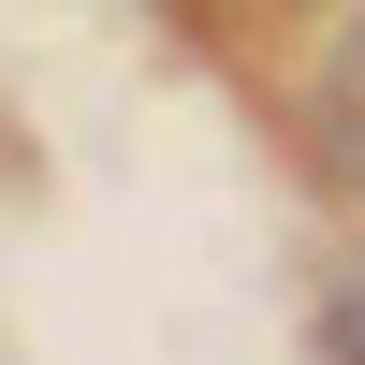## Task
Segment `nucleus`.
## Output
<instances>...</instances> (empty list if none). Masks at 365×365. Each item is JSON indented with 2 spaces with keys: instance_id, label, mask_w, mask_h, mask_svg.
<instances>
[{
  "instance_id": "nucleus-2",
  "label": "nucleus",
  "mask_w": 365,
  "mask_h": 365,
  "mask_svg": "<svg viewBox=\"0 0 365 365\" xmlns=\"http://www.w3.org/2000/svg\"><path fill=\"white\" fill-rule=\"evenodd\" d=\"M322 365H365V263L336 278V307H322Z\"/></svg>"
},
{
  "instance_id": "nucleus-1",
  "label": "nucleus",
  "mask_w": 365,
  "mask_h": 365,
  "mask_svg": "<svg viewBox=\"0 0 365 365\" xmlns=\"http://www.w3.org/2000/svg\"><path fill=\"white\" fill-rule=\"evenodd\" d=\"M322 146H336V175H365V29L336 44V73H322Z\"/></svg>"
}]
</instances>
